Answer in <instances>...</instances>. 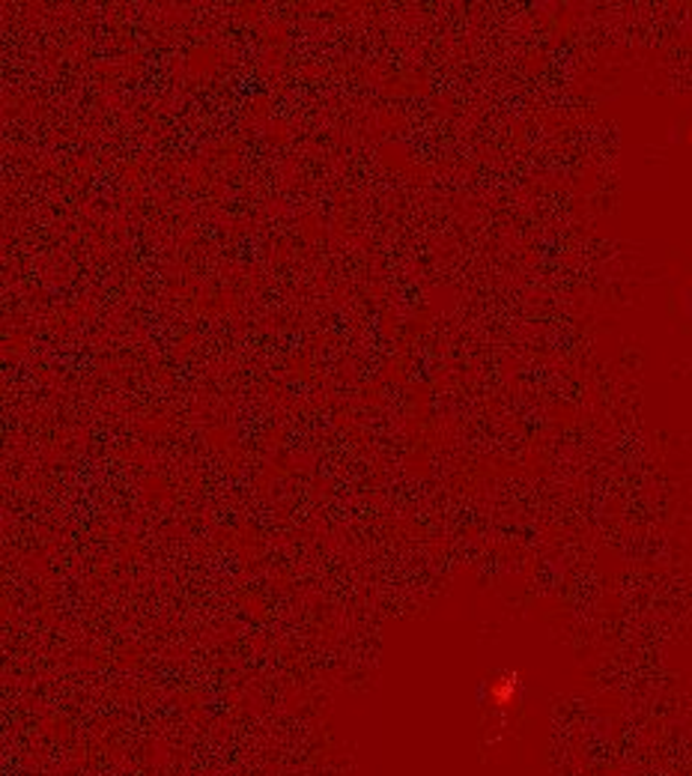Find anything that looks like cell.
Masks as SVG:
<instances>
[{"label":"cell","instance_id":"obj_1","mask_svg":"<svg viewBox=\"0 0 692 776\" xmlns=\"http://www.w3.org/2000/svg\"><path fill=\"white\" fill-rule=\"evenodd\" d=\"M690 138H692V135H690Z\"/></svg>","mask_w":692,"mask_h":776}]
</instances>
